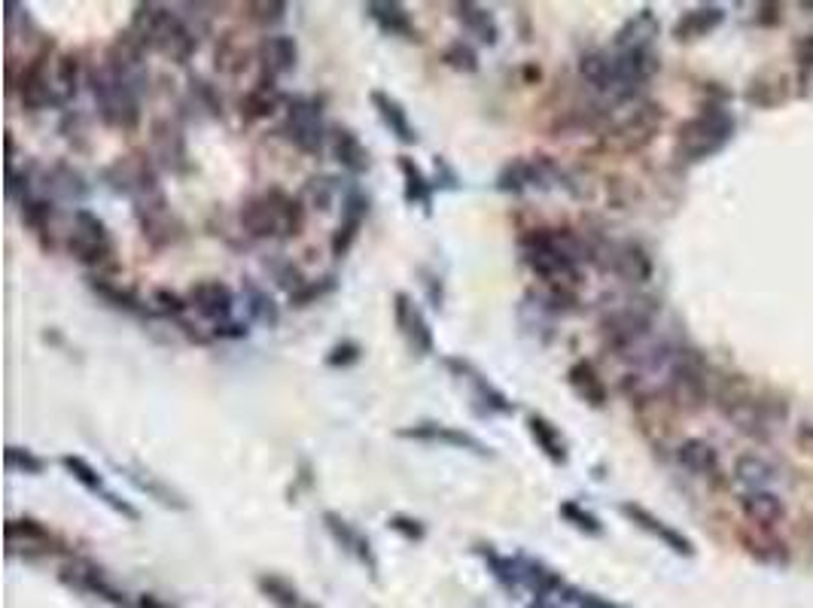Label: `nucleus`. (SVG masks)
<instances>
[{"instance_id":"f257e3e1","label":"nucleus","mask_w":813,"mask_h":608,"mask_svg":"<svg viewBox=\"0 0 813 608\" xmlns=\"http://www.w3.org/2000/svg\"><path fill=\"white\" fill-rule=\"evenodd\" d=\"M521 259L549 286H569L579 277V265L597 256L569 229H533L521 238Z\"/></svg>"},{"instance_id":"f03ea898","label":"nucleus","mask_w":813,"mask_h":608,"mask_svg":"<svg viewBox=\"0 0 813 608\" xmlns=\"http://www.w3.org/2000/svg\"><path fill=\"white\" fill-rule=\"evenodd\" d=\"M241 226L250 238H296L305 226V207L281 190H269L241 207Z\"/></svg>"},{"instance_id":"7ed1b4c3","label":"nucleus","mask_w":813,"mask_h":608,"mask_svg":"<svg viewBox=\"0 0 813 608\" xmlns=\"http://www.w3.org/2000/svg\"><path fill=\"white\" fill-rule=\"evenodd\" d=\"M734 135V116L722 107H707L679 125L677 156L682 162H704L725 149Z\"/></svg>"},{"instance_id":"20e7f679","label":"nucleus","mask_w":813,"mask_h":608,"mask_svg":"<svg viewBox=\"0 0 813 608\" xmlns=\"http://www.w3.org/2000/svg\"><path fill=\"white\" fill-rule=\"evenodd\" d=\"M652 320H655V311L640 305V301H631L619 311H612L607 320H603V339H607V347L619 353V356H634V353H643L650 344L652 335Z\"/></svg>"},{"instance_id":"39448f33","label":"nucleus","mask_w":813,"mask_h":608,"mask_svg":"<svg viewBox=\"0 0 813 608\" xmlns=\"http://www.w3.org/2000/svg\"><path fill=\"white\" fill-rule=\"evenodd\" d=\"M108 183L116 192H123L125 198L135 202V214L137 210H147V207H156V204H165V195L159 190V180H156V171L147 159L140 156H125V159H116L110 164L108 171Z\"/></svg>"},{"instance_id":"423d86ee","label":"nucleus","mask_w":813,"mask_h":608,"mask_svg":"<svg viewBox=\"0 0 813 608\" xmlns=\"http://www.w3.org/2000/svg\"><path fill=\"white\" fill-rule=\"evenodd\" d=\"M284 135L302 152L308 156H320L329 144V128H326L320 104L314 97H293L286 104L284 116Z\"/></svg>"},{"instance_id":"0eeeda50","label":"nucleus","mask_w":813,"mask_h":608,"mask_svg":"<svg viewBox=\"0 0 813 608\" xmlns=\"http://www.w3.org/2000/svg\"><path fill=\"white\" fill-rule=\"evenodd\" d=\"M555 186H567L564 183V171L555 162H549L545 156H533V159H512L500 168L497 174V190L521 192L530 190H555Z\"/></svg>"},{"instance_id":"6e6552de","label":"nucleus","mask_w":813,"mask_h":608,"mask_svg":"<svg viewBox=\"0 0 813 608\" xmlns=\"http://www.w3.org/2000/svg\"><path fill=\"white\" fill-rule=\"evenodd\" d=\"M70 256L82 265H101L113 256V238H110L108 222L95 217L92 210H74V226L68 234Z\"/></svg>"},{"instance_id":"1a4fd4ad","label":"nucleus","mask_w":813,"mask_h":608,"mask_svg":"<svg viewBox=\"0 0 813 608\" xmlns=\"http://www.w3.org/2000/svg\"><path fill=\"white\" fill-rule=\"evenodd\" d=\"M394 323L399 329V335L406 341V347L415 356H430L436 347L433 329L427 313L420 311V305L408 292H396L394 296Z\"/></svg>"},{"instance_id":"9d476101","label":"nucleus","mask_w":813,"mask_h":608,"mask_svg":"<svg viewBox=\"0 0 813 608\" xmlns=\"http://www.w3.org/2000/svg\"><path fill=\"white\" fill-rule=\"evenodd\" d=\"M445 365L470 387L478 414H488L490 417V414H512L516 411V402L503 390H497L473 363H466V359H445Z\"/></svg>"},{"instance_id":"9b49d317","label":"nucleus","mask_w":813,"mask_h":608,"mask_svg":"<svg viewBox=\"0 0 813 608\" xmlns=\"http://www.w3.org/2000/svg\"><path fill=\"white\" fill-rule=\"evenodd\" d=\"M722 402L719 408L725 411V417L732 420L737 429H744L749 435H765L771 429V414H768V402H759L756 395H749L746 390H737L734 387L732 392H722L719 395Z\"/></svg>"},{"instance_id":"f8f14e48","label":"nucleus","mask_w":813,"mask_h":608,"mask_svg":"<svg viewBox=\"0 0 813 608\" xmlns=\"http://www.w3.org/2000/svg\"><path fill=\"white\" fill-rule=\"evenodd\" d=\"M190 308L207 323L223 325L232 323V311H235V292L223 280H199L190 286L187 292Z\"/></svg>"},{"instance_id":"ddd939ff","label":"nucleus","mask_w":813,"mask_h":608,"mask_svg":"<svg viewBox=\"0 0 813 608\" xmlns=\"http://www.w3.org/2000/svg\"><path fill=\"white\" fill-rule=\"evenodd\" d=\"M399 438H415V441H433V445H448L470 450L475 457H494V447L485 445L482 438H475L473 433H463L458 426H448V423H415L399 429Z\"/></svg>"},{"instance_id":"4468645a","label":"nucleus","mask_w":813,"mask_h":608,"mask_svg":"<svg viewBox=\"0 0 813 608\" xmlns=\"http://www.w3.org/2000/svg\"><path fill=\"white\" fill-rule=\"evenodd\" d=\"M19 95H22V104H25L27 110L58 107V95H55V77L49 73V53H41L25 70H22Z\"/></svg>"},{"instance_id":"2eb2a0df","label":"nucleus","mask_w":813,"mask_h":608,"mask_svg":"<svg viewBox=\"0 0 813 608\" xmlns=\"http://www.w3.org/2000/svg\"><path fill=\"white\" fill-rule=\"evenodd\" d=\"M369 217V198L363 192L353 186L348 195H345V202H341V219H339V229L332 234V243H329V250H332V256L345 259L351 253V246L360 238V229H363V222Z\"/></svg>"},{"instance_id":"dca6fc26","label":"nucleus","mask_w":813,"mask_h":608,"mask_svg":"<svg viewBox=\"0 0 813 608\" xmlns=\"http://www.w3.org/2000/svg\"><path fill=\"white\" fill-rule=\"evenodd\" d=\"M363 13L379 25V31L384 37H399V41L408 43L420 41L418 25L411 22V15H408L406 7L396 3V0H369V3H363Z\"/></svg>"},{"instance_id":"f3484780","label":"nucleus","mask_w":813,"mask_h":608,"mask_svg":"<svg viewBox=\"0 0 813 608\" xmlns=\"http://www.w3.org/2000/svg\"><path fill=\"white\" fill-rule=\"evenodd\" d=\"M324 527L326 532L336 539V544H339L341 551H348L351 557H357L372 575L379 572V560H375V551H372V541H369L360 529L353 527L348 517H341L339 512H324Z\"/></svg>"},{"instance_id":"a211bd4d","label":"nucleus","mask_w":813,"mask_h":608,"mask_svg":"<svg viewBox=\"0 0 813 608\" xmlns=\"http://www.w3.org/2000/svg\"><path fill=\"white\" fill-rule=\"evenodd\" d=\"M61 582L70 584V587H77L82 594H92L101 596V599H108L113 606H125V596L108 582V575L95 566V563H89V560H74L68 566L61 569Z\"/></svg>"},{"instance_id":"6ab92c4d","label":"nucleus","mask_w":813,"mask_h":608,"mask_svg":"<svg viewBox=\"0 0 813 608\" xmlns=\"http://www.w3.org/2000/svg\"><path fill=\"white\" fill-rule=\"evenodd\" d=\"M329 152L341 164V171H348L351 176H363L372 168L366 144L353 135L351 128H345V125H332L329 128Z\"/></svg>"},{"instance_id":"aec40b11","label":"nucleus","mask_w":813,"mask_h":608,"mask_svg":"<svg viewBox=\"0 0 813 608\" xmlns=\"http://www.w3.org/2000/svg\"><path fill=\"white\" fill-rule=\"evenodd\" d=\"M369 101H372V107L379 113V119L384 122V128H387L399 144H406V147H415V144H418L420 140L418 128H415L411 119H408V110L403 107V101H396L391 92H381V89H375V92L369 95Z\"/></svg>"},{"instance_id":"412c9836","label":"nucleus","mask_w":813,"mask_h":608,"mask_svg":"<svg viewBox=\"0 0 813 608\" xmlns=\"http://www.w3.org/2000/svg\"><path fill=\"white\" fill-rule=\"evenodd\" d=\"M153 156L159 159L162 168L174 171V174L187 171V164H190L187 162V140L174 122L162 119L153 125Z\"/></svg>"},{"instance_id":"4be33fe9","label":"nucleus","mask_w":813,"mask_h":608,"mask_svg":"<svg viewBox=\"0 0 813 608\" xmlns=\"http://www.w3.org/2000/svg\"><path fill=\"white\" fill-rule=\"evenodd\" d=\"M89 195V186H86V180L77 168H70V164L58 162L53 164L46 174H43V198H49V202H82Z\"/></svg>"},{"instance_id":"5701e85b","label":"nucleus","mask_w":813,"mask_h":608,"mask_svg":"<svg viewBox=\"0 0 813 608\" xmlns=\"http://www.w3.org/2000/svg\"><path fill=\"white\" fill-rule=\"evenodd\" d=\"M259 61H262V70L269 73V80L293 73L298 65V43L290 34H271L259 43Z\"/></svg>"},{"instance_id":"b1692460","label":"nucleus","mask_w":813,"mask_h":608,"mask_svg":"<svg viewBox=\"0 0 813 608\" xmlns=\"http://www.w3.org/2000/svg\"><path fill=\"white\" fill-rule=\"evenodd\" d=\"M454 19L482 46H497V41H500V25H497V19H494L488 7H482V3H473V0L454 3Z\"/></svg>"},{"instance_id":"393cba45","label":"nucleus","mask_w":813,"mask_h":608,"mask_svg":"<svg viewBox=\"0 0 813 608\" xmlns=\"http://www.w3.org/2000/svg\"><path fill=\"white\" fill-rule=\"evenodd\" d=\"M622 514H624V517H628V520H631V524H634V527L646 529L650 536H655V539H658V541H665V544H667V548H670V551H677V554H682V557L695 554V551H691V541L686 539V536H679L677 529L667 527L665 520H658V517H655V514H652V512H646L643 505H634V502H624Z\"/></svg>"},{"instance_id":"a878e982","label":"nucleus","mask_w":813,"mask_h":608,"mask_svg":"<svg viewBox=\"0 0 813 608\" xmlns=\"http://www.w3.org/2000/svg\"><path fill=\"white\" fill-rule=\"evenodd\" d=\"M607 268L616 271L628 284H646L652 277V262L643 253L640 243H616V246H610Z\"/></svg>"},{"instance_id":"bb28decb","label":"nucleus","mask_w":813,"mask_h":608,"mask_svg":"<svg viewBox=\"0 0 813 608\" xmlns=\"http://www.w3.org/2000/svg\"><path fill=\"white\" fill-rule=\"evenodd\" d=\"M528 433L530 438H533V445L542 450L545 460L555 462V466H567L569 460L567 441H564V435H561V429H557L552 420L545 417V414H530Z\"/></svg>"},{"instance_id":"cd10ccee","label":"nucleus","mask_w":813,"mask_h":608,"mask_svg":"<svg viewBox=\"0 0 813 608\" xmlns=\"http://www.w3.org/2000/svg\"><path fill=\"white\" fill-rule=\"evenodd\" d=\"M567 383H569V390L576 392V395L583 399L585 405L603 408V405H607V399H610V392H607V383H603V378L597 375V368L588 363V359H579V363L569 365Z\"/></svg>"},{"instance_id":"c85d7f7f","label":"nucleus","mask_w":813,"mask_h":608,"mask_svg":"<svg viewBox=\"0 0 813 608\" xmlns=\"http://www.w3.org/2000/svg\"><path fill=\"white\" fill-rule=\"evenodd\" d=\"M399 174H403V195H406V202L411 207H420L424 214H430L433 210V183H430V176L424 174V168H420L411 156H399Z\"/></svg>"},{"instance_id":"c756f323","label":"nucleus","mask_w":813,"mask_h":608,"mask_svg":"<svg viewBox=\"0 0 813 608\" xmlns=\"http://www.w3.org/2000/svg\"><path fill=\"white\" fill-rule=\"evenodd\" d=\"M741 508L756 527H774L787 514L783 502L774 490H746V493H741Z\"/></svg>"},{"instance_id":"7c9ffc66","label":"nucleus","mask_w":813,"mask_h":608,"mask_svg":"<svg viewBox=\"0 0 813 608\" xmlns=\"http://www.w3.org/2000/svg\"><path fill=\"white\" fill-rule=\"evenodd\" d=\"M7 541H10V554H13L15 548L22 544L25 551L31 548H37V551H53L49 544L55 541V536L49 529L43 527L41 520H34V517H13V520H7Z\"/></svg>"},{"instance_id":"2f4dec72","label":"nucleus","mask_w":813,"mask_h":608,"mask_svg":"<svg viewBox=\"0 0 813 608\" xmlns=\"http://www.w3.org/2000/svg\"><path fill=\"white\" fill-rule=\"evenodd\" d=\"M677 460L686 472L698 474V478H713L719 472L716 447L704 441V438H686L677 447Z\"/></svg>"},{"instance_id":"473e14b6","label":"nucleus","mask_w":813,"mask_h":608,"mask_svg":"<svg viewBox=\"0 0 813 608\" xmlns=\"http://www.w3.org/2000/svg\"><path fill=\"white\" fill-rule=\"evenodd\" d=\"M658 37V22L652 10H640L634 19H628L616 41H612V49H652V41Z\"/></svg>"},{"instance_id":"72a5a7b5","label":"nucleus","mask_w":813,"mask_h":608,"mask_svg":"<svg viewBox=\"0 0 813 608\" xmlns=\"http://www.w3.org/2000/svg\"><path fill=\"white\" fill-rule=\"evenodd\" d=\"M722 19H725L722 7H698V10H689V13L679 15V22L674 25V37L682 43L707 37L713 27L722 25Z\"/></svg>"},{"instance_id":"f704fd0d","label":"nucleus","mask_w":813,"mask_h":608,"mask_svg":"<svg viewBox=\"0 0 813 608\" xmlns=\"http://www.w3.org/2000/svg\"><path fill=\"white\" fill-rule=\"evenodd\" d=\"M734 481L744 486V493L746 490H771L777 481V469L759 454H744L734 462Z\"/></svg>"},{"instance_id":"c9c22d12","label":"nucleus","mask_w":813,"mask_h":608,"mask_svg":"<svg viewBox=\"0 0 813 608\" xmlns=\"http://www.w3.org/2000/svg\"><path fill=\"white\" fill-rule=\"evenodd\" d=\"M125 478L132 481V484L140 490V493H147L149 500H156L165 508H177V512H183L187 508V502L180 493H174L171 486L165 484L162 478H156L153 472H144V469H125Z\"/></svg>"},{"instance_id":"e433bc0d","label":"nucleus","mask_w":813,"mask_h":608,"mask_svg":"<svg viewBox=\"0 0 813 608\" xmlns=\"http://www.w3.org/2000/svg\"><path fill=\"white\" fill-rule=\"evenodd\" d=\"M257 587L262 590V596L274 603L278 608H305L308 606V599L298 594L296 584H290L281 575H259Z\"/></svg>"},{"instance_id":"4c0bfd02","label":"nucleus","mask_w":813,"mask_h":608,"mask_svg":"<svg viewBox=\"0 0 813 608\" xmlns=\"http://www.w3.org/2000/svg\"><path fill=\"white\" fill-rule=\"evenodd\" d=\"M53 77L58 107H65L68 101L77 97V85H80V61H77V55H58V61L53 65Z\"/></svg>"},{"instance_id":"58836bf2","label":"nucleus","mask_w":813,"mask_h":608,"mask_svg":"<svg viewBox=\"0 0 813 608\" xmlns=\"http://www.w3.org/2000/svg\"><path fill=\"white\" fill-rule=\"evenodd\" d=\"M92 286V292H95L104 305H110L113 311H123V313H144V305H140V298L135 292H128L123 286L110 284V280H89Z\"/></svg>"},{"instance_id":"ea45409f","label":"nucleus","mask_w":813,"mask_h":608,"mask_svg":"<svg viewBox=\"0 0 813 608\" xmlns=\"http://www.w3.org/2000/svg\"><path fill=\"white\" fill-rule=\"evenodd\" d=\"M245 305H247V311H250V317L257 320V323L262 325H278V320H281V311H278V305H274V298L266 292V289H259L253 280H247L245 284Z\"/></svg>"},{"instance_id":"a19ab883","label":"nucleus","mask_w":813,"mask_h":608,"mask_svg":"<svg viewBox=\"0 0 813 608\" xmlns=\"http://www.w3.org/2000/svg\"><path fill=\"white\" fill-rule=\"evenodd\" d=\"M61 466H65L70 478H74L77 484L86 486L89 493H95V496H104V493H108V484H104V478L98 474V469L89 460H82V457H74V454H68V457H61Z\"/></svg>"},{"instance_id":"79ce46f5","label":"nucleus","mask_w":813,"mask_h":608,"mask_svg":"<svg viewBox=\"0 0 813 608\" xmlns=\"http://www.w3.org/2000/svg\"><path fill=\"white\" fill-rule=\"evenodd\" d=\"M557 514L567 520L569 527L573 529H579V532H585V536H600L603 532V524L597 520V514H591L588 508H583L579 502H561V508H557Z\"/></svg>"},{"instance_id":"37998d69","label":"nucleus","mask_w":813,"mask_h":608,"mask_svg":"<svg viewBox=\"0 0 813 608\" xmlns=\"http://www.w3.org/2000/svg\"><path fill=\"white\" fill-rule=\"evenodd\" d=\"M332 289H336V277H332V274H329V277H320V280H305L296 292H290V308H308L314 301H320V298L329 296Z\"/></svg>"},{"instance_id":"c03bdc74","label":"nucleus","mask_w":813,"mask_h":608,"mask_svg":"<svg viewBox=\"0 0 813 608\" xmlns=\"http://www.w3.org/2000/svg\"><path fill=\"white\" fill-rule=\"evenodd\" d=\"M442 61H445L448 68L461 70V73H475L478 70V53L463 41L451 43L445 53H442Z\"/></svg>"},{"instance_id":"a18cd8bd","label":"nucleus","mask_w":813,"mask_h":608,"mask_svg":"<svg viewBox=\"0 0 813 608\" xmlns=\"http://www.w3.org/2000/svg\"><path fill=\"white\" fill-rule=\"evenodd\" d=\"M7 469H13V472H25V474H43L46 472V462L37 457V454H31L27 447H7Z\"/></svg>"},{"instance_id":"49530a36","label":"nucleus","mask_w":813,"mask_h":608,"mask_svg":"<svg viewBox=\"0 0 813 608\" xmlns=\"http://www.w3.org/2000/svg\"><path fill=\"white\" fill-rule=\"evenodd\" d=\"M305 192H308V198H312V204L317 210H329V204H332V198H336L341 190L336 176H312Z\"/></svg>"},{"instance_id":"de8ad7c7","label":"nucleus","mask_w":813,"mask_h":608,"mask_svg":"<svg viewBox=\"0 0 813 608\" xmlns=\"http://www.w3.org/2000/svg\"><path fill=\"white\" fill-rule=\"evenodd\" d=\"M387 529H394L396 536H403L406 541L427 539V527L420 524L418 517H408V514H391L387 517Z\"/></svg>"},{"instance_id":"09e8293b","label":"nucleus","mask_w":813,"mask_h":608,"mask_svg":"<svg viewBox=\"0 0 813 608\" xmlns=\"http://www.w3.org/2000/svg\"><path fill=\"white\" fill-rule=\"evenodd\" d=\"M360 356H363V347L357 341H341V344H336L332 351L326 353L324 363L329 368H348V365L360 363Z\"/></svg>"},{"instance_id":"8fccbe9b","label":"nucleus","mask_w":813,"mask_h":608,"mask_svg":"<svg viewBox=\"0 0 813 608\" xmlns=\"http://www.w3.org/2000/svg\"><path fill=\"white\" fill-rule=\"evenodd\" d=\"M153 305H156V311L165 313V317H183L187 308H190V301H183V298L171 292V289H156L153 292Z\"/></svg>"},{"instance_id":"3c124183","label":"nucleus","mask_w":813,"mask_h":608,"mask_svg":"<svg viewBox=\"0 0 813 608\" xmlns=\"http://www.w3.org/2000/svg\"><path fill=\"white\" fill-rule=\"evenodd\" d=\"M269 271H271V277H274V284L284 286L286 292H296L298 286L305 284V280L298 277V271L293 268L290 262H281V259H278V262H271Z\"/></svg>"},{"instance_id":"603ef678","label":"nucleus","mask_w":813,"mask_h":608,"mask_svg":"<svg viewBox=\"0 0 813 608\" xmlns=\"http://www.w3.org/2000/svg\"><path fill=\"white\" fill-rule=\"evenodd\" d=\"M247 10H250V15L257 19L259 25H278V22H284L286 3H250Z\"/></svg>"},{"instance_id":"864d4df0","label":"nucleus","mask_w":813,"mask_h":608,"mask_svg":"<svg viewBox=\"0 0 813 608\" xmlns=\"http://www.w3.org/2000/svg\"><path fill=\"white\" fill-rule=\"evenodd\" d=\"M561 590L567 594V599L573 603V606H579V608H622V606H616V603H610V599H603V596L588 594V590H576V587H561Z\"/></svg>"},{"instance_id":"5fc2aeb1","label":"nucleus","mask_w":813,"mask_h":608,"mask_svg":"<svg viewBox=\"0 0 813 608\" xmlns=\"http://www.w3.org/2000/svg\"><path fill=\"white\" fill-rule=\"evenodd\" d=\"M418 274L424 277L420 284H424V289H427V298H430V305H433L436 311H439V308H442V301H445L442 277H439V274H436V271H430V268H420Z\"/></svg>"},{"instance_id":"6e6d98bb","label":"nucleus","mask_w":813,"mask_h":608,"mask_svg":"<svg viewBox=\"0 0 813 608\" xmlns=\"http://www.w3.org/2000/svg\"><path fill=\"white\" fill-rule=\"evenodd\" d=\"M137 608H171L168 603H162V599H156L153 594H144L140 599H137Z\"/></svg>"},{"instance_id":"4d7b16f0","label":"nucleus","mask_w":813,"mask_h":608,"mask_svg":"<svg viewBox=\"0 0 813 608\" xmlns=\"http://www.w3.org/2000/svg\"><path fill=\"white\" fill-rule=\"evenodd\" d=\"M801 441H804V445L813 450V426H811V429H804V433H801Z\"/></svg>"}]
</instances>
